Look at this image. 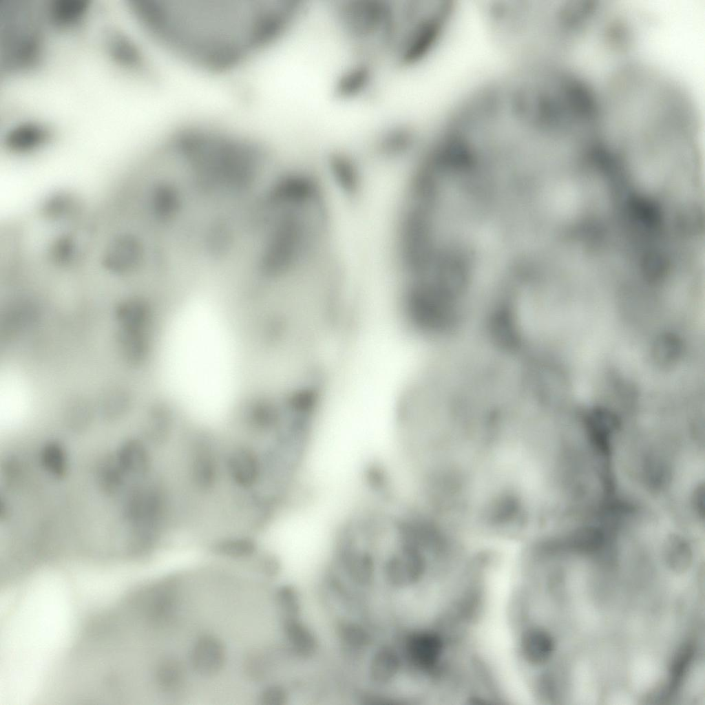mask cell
<instances>
[{"label": "cell", "mask_w": 705, "mask_h": 705, "mask_svg": "<svg viewBox=\"0 0 705 705\" xmlns=\"http://www.w3.org/2000/svg\"><path fill=\"white\" fill-rule=\"evenodd\" d=\"M101 39L104 54L115 67L132 75L145 72L139 48L125 33L112 27L106 28Z\"/></svg>", "instance_id": "cell-2"}, {"label": "cell", "mask_w": 705, "mask_h": 705, "mask_svg": "<svg viewBox=\"0 0 705 705\" xmlns=\"http://www.w3.org/2000/svg\"><path fill=\"white\" fill-rule=\"evenodd\" d=\"M642 60H643V59H642ZM642 61H641V62H642ZM640 65H639V66H640ZM639 66H638V67H639ZM636 72H637V71H636ZM635 74H636V73H635ZM634 77H635V76H634ZM633 79H634V78H633ZM632 82H633V81H632ZM631 84H632V83H631ZM630 87H631V86H630ZM629 89H630V88H629ZM627 94H628V93H627ZM626 97H627V96H626ZM625 99H626V98H625ZM624 101H625V100H624ZM623 104H624V103H623ZM622 106H623V105H622Z\"/></svg>", "instance_id": "cell-5"}, {"label": "cell", "mask_w": 705, "mask_h": 705, "mask_svg": "<svg viewBox=\"0 0 705 705\" xmlns=\"http://www.w3.org/2000/svg\"><path fill=\"white\" fill-rule=\"evenodd\" d=\"M682 351L679 339L671 335H663L656 340L653 347V359L657 364L667 366L674 364Z\"/></svg>", "instance_id": "cell-4"}, {"label": "cell", "mask_w": 705, "mask_h": 705, "mask_svg": "<svg viewBox=\"0 0 705 705\" xmlns=\"http://www.w3.org/2000/svg\"><path fill=\"white\" fill-rule=\"evenodd\" d=\"M53 129L41 121L18 123L6 133V145L15 152H28L40 147L53 137Z\"/></svg>", "instance_id": "cell-3"}, {"label": "cell", "mask_w": 705, "mask_h": 705, "mask_svg": "<svg viewBox=\"0 0 705 705\" xmlns=\"http://www.w3.org/2000/svg\"><path fill=\"white\" fill-rule=\"evenodd\" d=\"M156 489L155 452L142 433H98L61 452L58 503L66 519L104 529L133 528L152 509Z\"/></svg>", "instance_id": "cell-1"}]
</instances>
